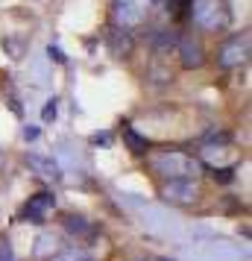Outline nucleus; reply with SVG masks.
<instances>
[{
	"label": "nucleus",
	"mask_w": 252,
	"mask_h": 261,
	"mask_svg": "<svg viewBox=\"0 0 252 261\" xmlns=\"http://www.w3.org/2000/svg\"><path fill=\"white\" fill-rule=\"evenodd\" d=\"M53 205H56V197H53L50 191H38V194H33V197L26 200L21 217H24V220H33V223H44V220H47V212Z\"/></svg>",
	"instance_id": "0eeeda50"
},
{
	"label": "nucleus",
	"mask_w": 252,
	"mask_h": 261,
	"mask_svg": "<svg viewBox=\"0 0 252 261\" xmlns=\"http://www.w3.org/2000/svg\"><path fill=\"white\" fill-rule=\"evenodd\" d=\"M235 179V167H220V170H214V182H220V185H229Z\"/></svg>",
	"instance_id": "dca6fc26"
},
{
	"label": "nucleus",
	"mask_w": 252,
	"mask_h": 261,
	"mask_svg": "<svg viewBox=\"0 0 252 261\" xmlns=\"http://www.w3.org/2000/svg\"><path fill=\"white\" fill-rule=\"evenodd\" d=\"M26 167H30L38 179H47V182H59V179H62V167L56 165V159H53V155L30 153V155H26Z\"/></svg>",
	"instance_id": "6e6552de"
},
{
	"label": "nucleus",
	"mask_w": 252,
	"mask_h": 261,
	"mask_svg": "<svg viewBox=\"0 0 252 261\" xmlns=\"http://www.w3.org/2000/svg\"><path fill=\"white\" fill-rule=\"evenodd\" d=\"M188 18L205 33H223L232 21L226 0H191Z\"/></svg>",
	"instance_id": "f03ea898"
},
{
	"label": "nucleus",
	"mask_w": 252,
	"mask_h": 261,
	"mask_svg": "<svg viewBox=\"0 0 252 261\" xmlns=\"http://www.w3.org/2000/svg\"><path fill=\"white\" fill-rule=\"evenodd\" d=\"M150 167L161 179H200L203 176V162L182 150H164V153L150 155Z\"/></svg>",
	"instance_id": "f257e3e1"
},
{
	"label": "nucleus",
	"mask_w": 252,
	"mask_h": 261,
	"mask_svg": "<svg viewBox=\"0 0 252 261\" xmlns=\"http://www.w3.org/2000/svg\"><path fill=\"white\" fill-rule=\"evenodd\" d=\"M59 252V238L53 235V232H41V235L36 238V255L38 258H44V255H56Z\"/></svg>",
	"instance_id": "f8f14e48"
},
{
	"label": "nucleus",
	"mask_w": 252,
	"mask_h": 261,
	"mask_svg": "<svg viewBox=\"0 0 252 261\" xmlns=\"http://www.w3.org/2000/svg\"><path fill=\"white\" fill-rule=\"evenodd\" d=\"M56 115H59V103H56V100H47V103H44V112H41V118L44 120H56Z\"/></svg>",
	"instance_id": "f3484780"
},
{
	"label": "nucleus",
	"mask_w": 252,
	"mask_h": 261,
	"mask_svg": "<svg viewBox=\"0 0 252 261\" xmlns=\"http://www.w3.org/2000/svg\"><path fill=\"white\" fill-rule=\"evenodd\" d=\"M106 44H108V50L118 56V59H126L129 53H132V47H135V38L129 36V30H123V27H111L106 33Z\"/></svg>",
	"instance_id": "1a4fd4ad"
},
{
	"label": "nucleus",
	"mask_w": 252,
	"mask_h": 261,
	"mask_svg": "<svg viewBox=\"0 0 252 261\" xmlns=\"http://www.w3.org/2000/svg\"><path fill=\"white\" fill-rule=\"evenodd\" d=\"M0 261H15V252L9 247V241H0Z\"/></svg>",
	"instance_id": "6ab92c4d"
},
{
	"label": "nucleus",
	"mask_w": 252,
	"mask_h": 261,
	"mask_svg": "<svg viewBox=\"0 0 252 261\" xmlns=\"http://www.w3.org/2000/svg\"><path fill=\"white\" fill-rule=\"evenodd\" d=\"M147 12H150V0H111L115 27H123V30L144 24Z\"/></svg>",
	"instance_id": "39448f33"
},
{
	"label": "nucleus",
	"mask_w": 252,
	"mask_h": 261,
	"mask_svg": "<svg viewBox=\"0 0 252 261\" xmlns=\"http://www.w3.org/2000/svg\"><path fill=\"white\" fill-rule=\"evenodd\" d=\"M50 261H88V258H85V252H79V249H59Z\"/></svg>",
	"instance_id": "2eb2a0df"
},
{
	"label": "nucleus",
	"mask_w": 252,
	"mask_h": 261,
	"mask_svg": "<svg viewBox=\"0 0 252 261\" xmlns=\"http://www.w3.org/2000/svg\"><path fill=\"white\" fill-rule=\"evenodd\" d=\"M246 59H249V33L226 38V41L220 44V50H217V65H220L223 71H235V68H240Z\"/></svg>",
	"instance_id": "20e7f679"
},
{
	"label": "nucleus",
	"mask_w": 252,
	"mask_h": 261,
	"mask_svg": "<svg viewBox=\"0 0 252 261\" xmlns=\"http://www.w3.org/2000/svg\"><path fill=\"white\" fill-rule=\"evenodd\" d=\"M0 167H3V155H0Z\"/></svg>",
	"instance_id": "b1692460"
},
{
	"label": "nucleus",
	"mask_w": 252,
	"mask_h": 261,
	"mask_svg": "<svg viewBox=\"0 0 252 261\" xmlns=\"http://www.w3.org/2000/svg\"><path fill=\"white\" fill-rule=\"evenodd\" d=\"M232 141V135L229 132H217V135H205L203 144H229Z\"/></svg>",
	"instance_id": "a211bd4d"
},
{
	"label": "nucleus",
	"mask_w": 252,
	"mask_h": 261,
	"mask_svg": "<svg viewBox=\"0 0 252 261\" xmlns=\"http://www.w3.org/2000/svg\"><path fill=\"white\" fill-rule=\"evenodd\" d=\"M47 53H50V59H56V62H59V65H62V62H65V53H62L59 47H50Z\"/></svg>",
	"instance_id": "412c9836"
},
{
	"label": "nucleus",
	"mask_w": 252,
	"mask_h": 261,
	"mask_svg": "<svg viewBox=\"0 0 252 261\" xmlns=\"http://www.w3.org/2000/svg\"><path fill=\"white\" fill-rule=\"evenodd\" d=\"M91 144H103V147H108V144H111V135H94Z\"/></svg>",
	"instance_id": "4be33fe9"
},
{
	"label": "nucleus",
	"mask_w": 252,
	"mask_h": 261,
	"mask_svg": "<svg viewBox=\"0 0 252 261\" xmlns=\"http://www.w3.org/2000/svg\"><path fill=\"white\" fill-rule=\"evenodd\" d=\"M170 12H173V18L176 21H182V18H188V9H191V0H167Z\"/></svg>",
	"instance_id": "4468645a"
},
{
	"label": "nucleus",
	"mask_w": 252,
	"mask_h": 261,
	"mask_svg": "<svg viewBox=\"0 0 252 261\" xmlns=\"http://www.w3.org/2000/svg\"><path fill=\"white\" fill-rule=\"evenodd\" d=\"M176 50H179V59L185 68H203L205 65V47L203 41L191 33H185V36H176Z\"/></svg>",
	"instance_id": "423d86ee"
},
{
	"label": "nucleus",
	"mask_w": 252,
	"mask_h": 261,
	"mask_svg": "<svg viewBox=\"0 0 252 261\" xmlns=\"http://www.w3.org/2000/svg\"><path fill=\"white\" fill-rule=\"evenodd\" d=\"M141 261H158V258H141Z\"/></svg>",
	"instance_id": "5701e85b"
},
{
	"label": "nucleus",
	"mask_w": 252,
	"mask_h": 261,
	"mask_svg": "<svg viewBox=\"0 0 252 261\" xmlns=\"http://www.w3.org/2000/svg\"><path fill=\"white\" fill-rule=\"evenodd\" d=\"M62 226H65V232L68 235H76V238H85V235H91V223L85 220L82 214H62Z\"/></svg>",
	"instance_id": "9b49d317"
},
{
	"label": "nucleus",
	"mask_w": 252,
	"mask_h": 261,
	"mask_svg": "<svg viewBox=\"0 0 252 261\" xmlns=\"http://www.w3.org/2000/svg\"><path fill=\"white\" fill-rule=\"evenodd\" d=\"M200 197H203V191L197 185V179H164L161 182V200L173 202V205L188 208V205H197Z\"/></svg>",
	"instance_id": "7ed1b4c3"
},
{
	"label": "nucleus",
	"mask_w": 252,
	"mask_h": 261,
	"mask_svg": "<svg viewBox=\"0 0 252 261\" xmlns=\"http://www.w3.org/2000/svg\"><path fill=\"white\" fill-rule=\"evenodd\" d=\"M123 141H126L132 155H147V138H141L132 126H123Z\"/></svg>",
	"instance_id": "ddd939ff"
},
{
	"label": "nucleus",
	"mask_w": 252,
	"mask_h": 261,
	"mask_svg": "<svg viewBox=\"0 0 252 261\" xmlns=\"http://www.w3.org/2000/svg\"><path fill=\"white\" fill-rule=\"evenodd\" d=\"M147 44L156 53H170V50L176 47V33H170V30H153L147 36Z\"/></svg>",
	"instance_id": "9d476101"
},
{
	"label": "nucleus",
	"mask_w": 252,
	"mask_h": 261,
	"mask_svg": "<svg viewBox=\"0 0 252 261\" xmlns=\"http://www.w3.org/2000/svg\"><path fill=\"white\" fill-rule=\"evenodd\" d=\"M38 138V126H26L24 129V141H36Z\"/></svg>",
	"instance_id": "aec40b11"
}]
</instances>
